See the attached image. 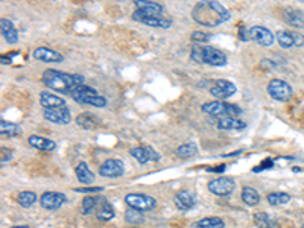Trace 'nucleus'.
<instances>
[{
	"instance_id": "obj_14",
	"label": "nucleus",
	"mask_w": 304,
	"mask_h": 228,
	"mask_svg": "<svg viewBox=\"0 0 304 228\" xmlns=\"http://www.w3.org/2000/svg\"><path fill=\"white\" fill-rule=\"evenodd\" d=\"M32 58L37 60V61H41V63H50V64H58V63H63L64 61V56L50 49V47H46V46H40L37 49L32 50Z\"/></svg>"
},
{
	"instance_id": "obj_42",
	"label": "nucleus",
	"mask_w": 304,
	"mask_h": 228,
	"mask_svg": "<svg viewBox=\"0 0 304 228\" xmlns=\"http://www.w3.org/2000/svg\"><path fill=\"white\" fill-rule=\"evenodd\" d=\"M13 157L11 154V149H7V148H2V164H5L7 161H10Z\"/></svg>"
},
{
	"instance_id": "obj_26",
	"label": "nucleus",
	"mask_w": 304,
	"mask_h": 228,
	"mask_svg": "<svg viewBox=\"0 0 304 228\" xmlns=\"http://www.w3.org/2000/svg\"><path fill=\"white\" fill-rule=\"evenodd\" d=\"M254 223L257 225V228H280L278 220L265 211H259L254 214Z\"/></svg>"
},
{
	"instance_id": "obj_1",
	"label": "nucleus",
	"mask_w": 304,
	"mask_h": 228,
	"mask_svg": "<svg viewBox=\"0 0 304 228\" xmlns=\"http://www.w3.org/2000/svg\"><path fill=\"white\" fill-rule=\"evenodd\" d=\"M192 19L204 28H216L231 19V13L218 0H201L192 10Z\"/></svg>"
},
{
	"instance_id": "obj_11",
	"label": "nucleus",
	"mask_w": 304,
	"mask_h": 228,
	"mask_svg": "<svg viewBox=\"0 0 304 228\" xmlns=\"http://www.w3.org/2000/svg\"><path fill=\"white\" fill-rule=\"evenodd\" d=\"M125 172V164L119 158H108L99 166V175L104 178H119Z\"/></svg>"
},
{
	"instance_id": "obj_38",
	"label": "nucleus",
	"mask_w": 304,
	"mask_h": 228,
	"mask_svg": "<svg viewBox=\"0 0 304 228\" xmlns=\"http://www.w3.org/2000/svg\"><path fill=\"white\" fill-rule=\"evenodd\" d=\"M190 58H192V61H195L198 64H204V61H202V46L201 44H193Z\"/></svg>"
},
{
	"instance_id": "obj_33",
	"label": "nucleus",
	"mask_w": 304,
	"mask_h": 228,
	"mask_svg": "<svg viewBox=\"0 0 304 228\" xmlns=\"http://www.w3.org/2000/svg\"><path fill=\"white\" fill-rule=\"evenodd\" d=\"M17 201H19V204H20L22 207L29 208V207H32V205H34L37 201H40V199H38V196H37V193H35V192L25 190V192H20V193H19Z\"/></svg>"
},
{
	"instance_id": "obj_5",
	"label": "nucleus",
	"mask_w": 304,
	"mask_h": 228,
	"mask_svg": "<svg viewBox=\"0 0 304 228\" xmlns=\"http://www.w3.org/2000/svg\"><path fill=\"white\" fill-rule=\"evenodd\" d=\"M201 109H202V112L209 114V116H215V118H237L242 112L240 106L230 103V102H219V100L202 103Z\"/></svg>"
},
{
	"instance_id": "obj_31",
	"label": "nucleus",
	"mask_w": 304,
	"mask_h": 228,
	"mask_svg": "<svg viewBox=\"0 0 304 228\" xmlns=\"http://www.w3.org/2000/svg\"><path fill=\"white\" fill-rule=\"evenodd\" d=\"M76 124L81 127V128H85V130H93V128H97L99 127V121L91 116L90 112H82L76 118Z\"/></svg>"
},
{
	"instance_id": "obj_44",
	"label": "nucleus",
	"mask_w": 304,
	"mask_h": 228,
	"mask_svg": "<svg viewBox=\"0 0 304 228\" xmlns=\"http://www.w3.org/2000/svg\"><path fill=\"white\" fill-rule=\"evenodd\" d=\"M10 228H31L29 225H13V226H10Z\"/></svg>"
},
{
	"instance_id": "obj_41",
	"label": "nucleus",
	"mask_w": 304,
	"mask_h": 228,
	"mask_svg": "<svg viewBox=\"0 0 304 228\" xmlns=\"http://www.w3.org/2000/svg\"><path fill=\"white\" fill-rule=\"evenodd\" d=\"M104 187H85V189H75V192L81 193H94V192H102Z\"/></svg>"
},
{
	"instance_id": "obj_24",
	"label": "nucleus",
	"mask_w": 304,
	"mask_h": 228,
	"mask_svg": "<svg viewBox=\"0 0 304 228\" xmlns=\"http://www.w3.org/2000/svg\"><path fill=\"white\" fill-rule=\"evenodd\" d=\"M75 175L79 183L82 184H91L94 181V174L90 170L88 164L85 161H79L75 167Z\"/></svg>"
},
{
	"instance_id": "obj_21",
	"label": "nucleus",
	"mask_w": 304,
	"mask_h": 228,
	"mask_svg": "<svg viewBox=\"0 0 304 228\" xmlns=\"http://www.w3.org/2000/svg\"><path fill=\"white\" fill-rule=\"evenodd\" d=\"M0 29H2V37L7 43L10 44H16L19 43V31L16 29V26L13 25L11 20L8 19H0Z\"/></svg>"
},
{
	"instance_id": "obj_39",
	"label": "nucleus",
	"mask_w": 304,
	"mask_h": 228,
	"mask_svg": "<svg viewBox=\"0 0 304 228\" xmlns=\"http://www.w3.org/2000/svg\"><path fill=\"white\" fill-rule=\"evenodd\" d=\"M292 38H293V44L296 47H301L304 46V35L299 34V32H292Z\"/></svg>"
},
{
	"instance_id": "obj_2",
	"label": "nucleus",
	"mask_w": 304,
	"mask_h": 228,
	"mask_svg": "<svg viewBox=\"0 0 304 228\" xmlns=\"http://www.w3.org/2000/svg\"><path fill=\"white\" fill-rule=\"evenodd\" d=\"M41 82L54 93L70 94L76 87L84 84V76L76 73H66L55 69H47L41 75Z\"/></svg>"
},
{
	"instance_id": "obj_17",
	"label": "nucleus",
	"mask_w": 304,
	"mask_h": 228,
	"mask_svg": "<svg viewBox=\"0 0 304 228\" xmlns=\"http://www.w3.org/2000/svg\"><path fill=\"white\" fill-rule=\"evenodd\" d=\"M132 4L137 11H140L146 16L159 17V16H163V13H165V8L157 2H152V0H132Z\"/></svg>"
},
{
	"instance_id": "obj_43",
	"label": "nucleus",
	"mask_w": 304,
	"mask_h": 228,
	"mask_svg": "<svg viewBox=\"0 0 304 228\" xmlns=\"http://www.w3.org/2000/svg\"><path fill=\"white\" fill-rule=\"evenodd\" d=\"M265 164H260L259 167H254V172H259V170H263V169H268V167H271V166H274V163L271 161V160H266V161H263Z\"/></svg>"
},
{
	"instance_id": "obj_40",
	"label": "nucleus",
	"mask_w": 304,
	"mask_h": 228,
	"mask_svg": "<svg viewBox=\"0 0 304 228\" xmlns=\"http://www.w3.org/2000/svg\"><path fill=\"white\" fill-rule=\"evenodd\" d=\"M16 53H17V52H10L8 55H2V56H0V63H2L4 66H5V64H8V66L13 64V56H14Z\"/></svg>"
},
{
	"instance_id": "obj_19",
	"label": "nucleus",
	"mask_w": 304,
	"mask_h": 228,
	"mask_svg": "<svg viewBox=\"0 0 304 228\" xmlns=\"http://www.w3.org/2000/svg\"><path fill=\"white\" fill-rule=\"evenodd\" d=\"M281 17H283V20H284L287 25H290V26H293V28H298V29L304 28V14H302L299 10H295V8H284L283 13H281Z\"/></svg>"
},
{
	"instance_id": "obj_22",
	"label": "nucleus",
	"mask_w": 304,
	"mask_h": 228,
	"mask_svg": "<svg viewBox=\"0 0 304 228\" xmlns=\"http://www.w3.org/2000/svg\"><path fill=\"white\" fill-rule=\"evenodd\" d=\"M216 127L222 131H242L246 128V124L243 121H239L237 118H219Z\"/></svg>"
},
{
	"instance_id": "obj_9",
	"label": "nucleus",
	"mask_w": 304,
	"mask_h": 228,
	"mask_svg": "<svg viewBox=\"0 0 304 228\" xmlns=\"http://www.w3.org/2000/svg\"><path fill=\"white\" fill-rule=\"evenodd\" d=\"M202 61L212 67H224L228 63L227 55L213 46H202Z\"/></svg>"
},
{
	"instance_id": "obj_15",
	"label": "nucleus",
	"mask_w": 304,
	"mask_h": 228,
	"mask_svg": "<svg viewBox=\"0 0 304 228\" xmlns=\"http://www.w3.org/2000/svg\"><path fill=\"white\" fill-rule=\"evenodd\" d=\"M234 187H236V183L230 177H219L209 183V190L216 196H227L233 193Z\"/></svg>"
},
{
	"instance_id": "obj_3",
	"label": "nucleus",
	"mask_w": 304,
	"mask_h": 228,
	"mask_svg": "<svg viewBox=\"0 0 304 228\" xmlns=\"http://www.w3.org/2000/svg\"><path fill=\"white\" fill-rule=\"evenodd\" d=\"M239 40L240 41H254L262 47L272 46L277 40L275 35L265 26H251V28H240L239 29Z\"/></svg>"
},
{
	"instance_id": "obj_36",
	"label": "nucleus",
	"mask_w": 304,
	"mask_h": 228,
	"mask_svg": "<svg viewBox=\"0 0 304 228\" xmlns=\"http://www.w3.org/2000/svg\"><path fill=\"white\" fill-rule=\"evenodd\" d=\"M125 219H126L128 223H134V225H137V223H140V222L143 220V217H141V211H138V210L129 207V208L126 210V213H125Z\"/></svg>"
},
{
	"instance_id": "obj_4",
	"label": "nucleus",
	"mask_w": 304,
	"mask_h": 228,
	"mask_svg": "<svg viewBox=\"0 0 304 228\" xmlns=\"http://www.w3.org/2000/svg\"><path fill=\"white\" fill-rule=\"evenodd\" d=\"M69 96L78 103H85L96 108H104L107 105V99L102 94H99L97 90H94L93 87H87L84 84L76 87Z\"/></svg>"
},
{
	"instance_id": "obj_34",
	"label": "nucleus",
	"mask_w": 304,
	"mask_h": 228,
	"mask_svg": "<svg viewBox=\"0 0 304 228\" xmlns=\"http://www.w3.org/2000/svg\"><path fill=\"white\" fill-rule=\"evenodd\" d=\"M275 40L283 49H290L293 47V38H292V31H277Z\"/></svg>"
},
{
	"instance_id": "obj_7",
	"label": "nucleus",
	"mask_w": 304,
	"mask_h": 228,
	"mask_svg": "<svg viewBox=\"0 0 304 228\" xmlns=\"http://www.w3.org/2000/svg\"><path fill=\"white\" fill-rule=\"evenodd\" d=\"M266 90H268V94L277 102H287L293 94L290 84H287L286 81H281V79H275V78L268 82Z\"/></svg>"
},
{
	"instance_id": "obj_20",
	"label": "nucleus",
	"mask_w": 304,
	"mask_h": 228,
	"mask_svg": "<svg viewBox=\"0 0 304 228\" xmlns=\"http://www.w3.org/2000/svg\"><path fill=\"white\" fill-rule=\"evenodd\" d=\"M40 105L43 108H58V106H66V100L58 96L57 93L50 91H41L40 93Z\"/></svg>"
},
{
	"instance_id": "obj_10",
	"label": "nucleus",
	"mask_w": 304,
	"mask_h": 228,
	"mask_svg": "<svg viewBox=\"0 0 304 228\" xmlns=\"http://www.w3.org/2000/svg\"><path fill=\"white\" fill-rule=\"evenodd\" d=\"M132 20L134 22H138L141 25H146L149 28H156V29H169L172 26V20L168 19V17H163V16H159V17H154V16H146L140 11H134L132 13Z\"/></svg>"
},
{
	"instance_id": "obj_37",
	"label": "nucleus",
	"mask_w": 304,
	"mask_h": 228,
	"mask_svg": "<svg viewBox=\"0 0 304 228\" xmlns=\"http://www.w3.org/2000/svg\"><path fill=\"white\" fill-rule=\"evenodd\" d=\"M190 38H192L193 44H206V43L210 41L212 35L207 34V32H204V31H195Z\"/></svg>"
},
{
	"instance_id": "obj_27",
	"label": "nucleus",
	"mask_w": 304,
	"mask_h": 228,
	"mask_svg": "<svg viewBox=\"0 0 304 228\" xmlns=\"http://www.w3.org/2000/svg\"><path fill=\"white\" fill-rule=\"evenodd\" d=\"M0 134H2V137H7V139L19 137V136H22V127L2 119L0 121Z\"/></svg>"
},
{
	"instance_id": "obj_46",
	"label": "nucleus",
	"mask_w": 304,
	"mask_h": 228,
	"mask_svg": "<svg viewBox=\"0 0 304 228\" xmlns=\"http://www.w3.org/2000/svg\"><path fill=\"white\" fill-rule=\"evenodd\" d=\"M299 2H304V0H299Z\"/></svg>"
},
{
	"instance_id": "obj_23",
	"label": "nucleus",
	"mask_w": 304,
	"mask_h": 228,
	"mask_svg": "<svg viewBox=\"0 0 304 228\" xmlns=\"http://www.w3.org/2000/svg\"><path fill=\"white\" fill-rule=\"evenodd\" d=\"M28 143H29L32 148H35V149H38V151H44V152L55 151V148H57V145H55L54 140L46 139V137H41V136H31V137L28 139Z\"/></svg>"
},
{
	"instance_id": "obj_35",
	"label": "nucleus",
	"mask_w": 304,
	"mask_h": 228,
	"mask_svg": "<svg viewBox=\"0 0 304 228\" xmlns=\"http://www.w3.org/2000/svg\"><path fill=\"white\" fill-rule=\"evenodd\" d=\"M266 199H268V202H269L271 205L277 207V205H284V204H287V202L290 201V195L286 193V192H272V193H269V195L266 196Z\"/></svg>"
},
{
	"instance_id": "obj_18",
	"label": "nucleus",
	"mask_w": 304,
	"mask_h": 228,
	"mask_svg": "<svg viewBox=\"0 0 304 228\" xmlns=\"http://www.w3.org/2000/svg\"><path fill=\"white\" fill-rule=\"evenodd\" d=\"M196 195L189 192V190H181L175 195L174 198V202L177 205L178 210L181 211H187V210H192L195 205H196Z\"/></svg>"
},
{
	"instance_id": "obj_6",
	"label": "nucleus",
	"mask_w": 304,
	"mask_h": 228,
	"mask_svg": "<svg viewBox=\"0 0 304 228\" xmlns=\"http://www.w3.org/2000/svg\"><path fill=\"white\" fill-rule=\"evenodd\" d=\"M125 202L128 207L135 208L138 211H152L157 207L156 198H152L146 193H128L125 196Z\"/></svg>"
},
{
	"instance_id": "obj_29",
	"label": "nucleus",
	"mask_w": 304,
	"mask_h": 228,
	"mask_svg": "<svg viewBox=\"0 0 304 228\" xmlns=\"http://www.w3.org/2000/svg\"><path fill=\"white\" fill-rule=\"evenodd\" d=\"M193 226L195 228H225V222H224V219H221L218 216H209V217H202L201 220H198Z\"/></svg>"
},
{
	"instance_id": "obj_12",
	"label": "nucleus",
	"mask_w": 304,
	"mask_h": 228,
	"mask_svg": "<svg viewBox=\"0 0 304 228\" xmlns=\"http://www.w3.org/2000/svg\"><path fill=\"white\" fill-rule=\"evenodd\" d=\"M209 91L213 97L222 100V99H228V97L234 96L237 91V87L228 79H216V81H213Z\"/></svg>"
},
{
	"instance_id": "obj_45",
	"label": "nucleus",
	"mask_w": 304,
	"mask_h": 228,
	"mask_svg": "<svg viewBox=\"0 0 304 228\" xmlns=\"http://www.w3.org/2000/svg\"><path fill=\"white\" fill-rule=\"evenodd\" d=\"M301 228H304V223H302V226H301Z\"/></svg>"
},
{
	"instance_id": "obj_30",
	"label": "nucleus",
	"mask_w": 304,
	"mask_h": 228,
	"mask_svg": "<svg viewBox=\"0 0 304 228\" xmlns=\"http://www.w3.org/2000/svg\"><path fill=\"white\" fill-rule=\"evenodd\" d=\"M100 202H102V198H100V196H94V195L85 196V198L82 199V204H81V211H82V214H90V213L96 211L97 207L100 205Z\"/></svg>"
},
{
	"instance_id": "obj_8",
	"label": "nucleus",
	"mask_w": 304,
	"mask_h": 228,
	"mask_svg": "<svg viewBox=\"0 0 304 228\" xmlns=\"http://www.w3.org/2000/svg\"><path fill=\"white\" fill-rule=\"evenodd\" d=\"M43 118L55 125H69L72 122V114L67 105L58 108H43Z\"/></svg>"
},
{
	"instance_id": "obj_28",
	"label": "nucleus",
	"mask_w": 304,
	"mask_h": 228,
	"mask_svg": "<svg viewBox=\"0 0 304 228\" xmlns=\"http://www.w3.org/2000/svg\"><path fill=\"white\" fill-rule=\"evenodd\" d=\"M240 198H242V201H243L246 205H249V207H254V205H257V204L260 202V195H259V192H257L254 187H249V186H245V187L242 189Z\"/></svg>"
},
{
	"instance_id": "obj_25",
	"label": "nucleus",
	"mask_w": 304,
	"mask_h": 228,
	"mask_svg": "<svg viewBox=\"0 0 304 228\" xmlns=\"http://www.w3.org/2000/svg\"><path fill=\"white\" fill-rule=\"evenodd\" d=\"M114 216H116L114 207H113L108 201L102 199V202H100V205H99L97 210H96V217H97L99 220H102V222H108V220H111Z\"/></svg>"
},
{
	"instance_id": "obj_16",
	"label": "nucleus",
	"mask_w": 304,
	"mask_h": 228,
	"mask_svg": "<svg viewBox=\"0 0 304 228\" xmlns=\"http://www.w3.org/2000/svg\"><path fill=\"white\" fill-rule=\"evenodd\" d=\"M129 154L140 163V164H146L147 161H159L160 160V154L150 146H137L132 148L129 151Z\"/></svg>"
},
{
	"instance_id": "obj_13",
	"label": "nucleus",
	"mask_w": 304,
	"mask_h": 228,
	"mask_svg": "<svg viewBox=\"0 0 304 228\" xmlns=\"http://www.w3.org/2000/svg\"><path fill=\"white\" fill-rule=\"evenodd\" d=\"M67 202V196L61 192H44L40 196V204L44 210L57 211Z\"/></svg>"
},
{
	"instance_id": "obj_32",
	"label": "nucleus",
	"mask_w": 304,
	"mask_h": 228,
	"mask_svg": "<svg viewBox=\"0 0 304 228\" xmlns=\"http://www.w3.org/2000/svg\"><path fill=\"white\" fill-rule=\"evenodd\" d=\"M196 154H198V146H196L195 143H184V145L178 146L177 151H175V155H177L178 158H184V160L192 158V157H195Z\"/></svg>"
}]
</instances>
